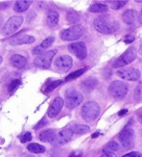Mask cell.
I'll list each match as a JSON object with an SVG mask.
<instances>
[{
  "label": "cell",
  "instance_id": "cell-1",
  "mask_svg": "<svg viewBox=\"0 0 142 157\" xmlns=\"http://www.w3.org/2000/svg\"><path fill=\"white\" fill-rule=\"evenodd\" d=\"M94 28L102 34H111L119 28V23L110 15H103L93 21Z\"/></svg>",
  "mask_w": 142,
  "mask_h": 157
},
{
  "label": "cell",
  "instance_id": "cell-2",
  "mask_svg": "<svg viewBox=\"0 0 142 157\" xmlns=\"http://www.w3.org/2000/svg\"><path fill=\"white\" fill-rule=\"evenodd\" d=\"M100 114V106L95 101L86 102L81 110V116L86 121H92L95 120Z\"/></svg>",
  "mask_w": 142,
  "mask_h": 157
},
{
  "label": "cell",
  "instance_id": "cell-3",
  "mask_svg": "<svg viewBox=\"0 0 142 157\" xmlns=\"http://www.w3.org/2000/svg\"><path fill=\"white\" fill-rule=\"evenodd\" d=\"M23 17L20 16H13L11 17L4 24L2 28V34L4 36H10L15 33L21 24L23 23Z\"/></svg>",
  "mask_w": 142,
  "mask_h": 157
},
{
  "label": "cell",
  "instance_id": "cell-4",
  "mask_svg": "<svg viewBox=\"0 0 142 157\" xmlns=\"http://www.w3.org/2000/svg\"><path fill=\"white\" fill-rule=\"evenodd\" d=\"M65 97V105L67 108L73 109L79 106L83 102V94L80 92L74 90V89H69L64 93Z\"/></svg>",
  "mask_w": 142,
  "mask_h": 157
},
{
  "label": "cell",
  "instance_id": "cell-5",
  "mask_svg": "<svg viewBox=\"0 0 142 157\" xmlns=\"http://www.w3.org/2000/svg\"><path fill=\"white\" fill-rule=\"evenodd\" d=\"M109 92L114 98H123L129 92V86L122 81H113L109 87Z\"/></svg>",
  "mask_w": 142,
  "mask_h": 157
},
{
  "label": "cell",
  "instance_id": "cell-6",
  "mask_svg": "<svg viewBox=\"0 0 142 157\" xmlns=\"http://www.w3.org/2000/svg\"><path fill=\"white\" fill-rule=\"evenodd\" d=\"M137 52L136 47H133V46L129 47V48L112 64V67H125L127 65L131 64L132 62H133L134 59L137 58Z\"/></svg>",
  "mask_w": 142,
  "mask_h": 157
},
{
  "label": "cell",
  "instance_id": "cell-7",
  "mask_svg": "<svg viewBox=\"0 0 142 157\" xmlns=\"http://www.w3.org/2000/svg\"><path fill=\"white\" fill-rule=\"evenodd\" d=\"M84 33V26L83 25H74L70 28H67L60 33V39L64 40H78Z\"/></svg>",
  "mask_w": 142,
  "mask_h": 157
},
{
  "label": "cell",
  "instance_id": "cell-8",
  "mask_svg": "<svg viewBox=\"0 0 142 157\" xmlns=\"http://www.w3.org/2000/svg\"><path fill=\"white\" fill-rule=\"evenodd\" d=\"M57 50L56 49H53L50 51H46L44 53H42V55L38 56V58L35 60V65L38 67H42V69H47L49 67L51 63H52V60L54 58V56L56 55Z\"/></svg>",
  "mask_w": 142,
  "mask_h": 157
},
{
  "label": "cell",
  "instance_id": "cell-9",
  "mask_svg": "<svg viewBox=\"0 0 142 157\" xmlns=\"http://www.w3.org/2000/svg\"><path fill=\"white\" fill-rule=\"evenodd\" d=\"M118 139L120 144L125 148H130L134 143V131L131 128H126L119 133Z\"/></svg>",
  "mask_w": 142,
  "mask_h": 157
},
{
  "label": "cell",
  "instance_id": "cell-10",
  "mask_svg": "<svg viewBox=\"0 0 142 157\" xmlns=\"http://www.w3.org/2000/svg\"><path fill=\"white\" fill-rule=\"evenodd\" d=\"M117 75L127 81H137L140 77V71L134 67H123L118 70Z\"/></svg>",
  "mask_w": 142,
  "mask_h": 157
},
{
  "label": "cell",
  "instance_id": "cell-11",
  "mask_svg": "<svg viewBox=\"0 0 142 157\" xmlns=\"http://www.w3.org/2000/svg\"><path fill=\"white\" fill-rule=\"evenodd\" d=\"M68 50L72 52L76 57H78L80 60H85L87 56V49L86 44L83 42H78L69 44Z\"/></svg>",
  "mask_w": 142,
  "mask_h": 157
},
{
  "label": "cell",
  "instance_id": "cell-12",
  "mask_svg": "<svg viewBox=\"0 0 142 157\" xmlns=\"http://www.w3.org/2000/svg\"><path fill=\"white\" fill-rule=\"evenodd\" d=\"M73 136H74V133L71 130V128H64L63 130H60V132H58V134H56L54 143L60 146L65 145L72 140Z\"/></svg>",
  "mask_w": 142,
  "mask_h": 157
},
{
  "label": "cell",
  "instance_id": "cell-13",
  "mask_svg": "<svg viewBox=\"0 0 142 157\" xmlns=\"http://www.w3.org/2000/svg\"><path fill=\"white\" fill-rule=\"evenodd\" d=\"M73 64L72 58L68 55H63L60 56L58 59H56L55 61V67L56 69L62 72H66L68 71Z\"/></svg>",
  "mask_w": 142,
  "mask_h": 157
},
{
  "label": "cell",
  "instance_id": "cell-14",
  "mask_svg": "<svg viewBox=\"0 0 142 157\" xmlns=\"http://www.w3.org/2000/svg\"><path fill=\"white\" fill-rule=\"evenodd\" d=\"M64 105V101L62 98H56L54 99V101L51 103L50 107L48 108V111H47V115H48L49 118H55L56 116L60 112V110L63 109Z\"/></svg>",
  "mask_w": 142,
  "mask_h": 157
},
{
  "label": "cell",
  "instance_id": "cell-15",
  "mask_svg": "<svg viewBox=\"0 0 142 157\" xmlns=\"http://www.w3.org/2000/svg\"><path fill=\"white\" fill-rule=\"evenodd\" d=\"M54 40H55V38H54V37L46 38L44 40H42V44H40L39 45H38V46H36L35 48L32 50L33 54H34V55H42V53H44V50L46 48H48V47H50L53 44Z\"/></svg>",
  "mask_w": 142,
  "mask_h": 157
},
{
  "label": "cell",
  "instance_id": "cell-16",
  "mask_svg": "<svg viewBox=\"0 0 142 157\" xmlns=\"http://www.w3.org/2000/svg\"><path fill=\"white\" fill-rule=\"evenodd\" d=\"M36 40L35 37L31 35H23V36H18L12 40H10V44L12 45H20V44H33Z\"/></svg>",
  "mask_w": 142,
  "mask_h": 157
},
{
  "label": "cell",
  "instance_id": "cell-17",
  "mask_svg": "<svg viewBox=\"0 0 142 157\" xmlns=\"http://www.w3.org/2000/svg\"><path fill=\"white\" fill-rule=\"evenodd\" d=\"M98 81L96 78L94 77H89L85 79L82 83H81V89L86 92V93H90L91 91H93L95 87L97 86Z\"/></svg>",
  "mask_w": 142,
  "mask_h": 157
},
{
  "label": "cell",
  "instance_id": "cell-18",
  "mask_svg": "<svg viewBox=\"0 0 142 157\" xmlns=\"http://www.w3.org/2000/svg\"><path fill=\"white\" fill-rule=\"evenodd\" d=\"M11 64L16 69H23L27 64V59L19 54H15L11 57Z\"/></svg>",
  "mask_w": 142,
  "mask_h": 157
},
{
  "label": "cell",
  "instance_id": "cell-19",
  "mask_svg": "<svg viewBox=\"0 0 142 157\" xmlns=\"http://www.w3.org/2000/svg\"><path fill=\"white\" fill-rule=\"evenodd\" d=\"M56 134H55V130L53 129H47V130H43L39 133L38 138L40 141L45 142V143H52L55 140Z\"/></svg>",
  "mask_w": 142,
  "mask_h": 157
},
{
  "label": "cell",
  "instance_id": "cell-20",
  "mask_svg": "<svg viewBox=\"0 0 142 157\" xmlns=\"http://www.w3.org/2000/svg\"><path fill=\"white\" fill-rule=\"evenodd\" d=\"M137 12L136 10H127L123 13L122 18L124 22L127 24H133L137 20Z\"/></svg>",
  "mask_w": 142,
  "mask_h": 157
},
{
  "label": "cell",
  "instance_id": "cell-21",
  "mask_svg": "<svg viewBox=\"0 0 142 157\" xmlns=\"http://www.w3.org/2000/svg\"><path fill=\"white\" fill-rule=\"evenodd\" d=\"M31 4H32V1H27V0H18V1H16L15 3L13 9H15L16 12L22 13V12H25L26 10H28Z\"/></svg>",
  "mask_w": 142,
  "mask_h": 157
},
{
  "label": "cell",
  "instance_id": "cell-22",
  "mask_svg": "<svg viewBox=\"0 0 142 157\" xmlns=\"http://www.w3.org/2000/svg\"><path fill=\"white\" fill-rule=\"evenodd\" d=\"M71 128V130L73 131L74 134L77 135H82L86 134L90 130V127L89 125H85V124H74Z\"/></svg>",
  "mask_w": 142,
  "mask_h": 157
},
{
  "label": "cell",
  "instance_id": "cell-23",
  "mask_svg": "<svg viewBox=\"0 0 142 157\" xmlns=\"http://www.w3.org/2000/svg\"><path fill=\"white\" fill-rule=\"evenodd\" d=\"M60 16L56 11H50L47 15V23L50 26H55L59 23Z\"/></svg>",
  "mask_w": 142,
  "mask_h": 157
},
{
  "label": "cell",
  "instance_id": "cell-24",
  "mask_svg": "<svg viewBox=\"0 0 142 157\" xmlns=\"http://www.w3.org/2000/svg\"><path fill=\"white\" fill-rule=\"evenodd\" d=\"M27 149H28V151L32 153H43V152H45V147L39 145V144H36V143L30 144L28 147H27Z\"/></svg>",
  "mask_w": 142,
  "mask_h": 157
},
{
  "label": "cell",
  "instance_id": "cell-25",
  "mask_svg": "<svg viewBox=\"0 0 142 157\" xmlns=\"http://www.w3.org/2000/svg\"><path fill=\"white\" fill-rule=\"evenodd\" d=\"M107 11V6L106 4L95 3L89 7V12L91 13H105Z\"/></svg>",
  "mask_w": 142,
  "mask_h": 157
},
{
  "label": "cell",
  "instance_id": "cell-26",
  "mask_svg": "<svg viewBox=\"0 0 142 157\" xmlns=\"http://www.w3.org/2000/svg\"><path fill=\"white\" fill-rule=\"evenodd\" d=\"M66 19H67V21H68V23L75 24L80 20V16L76 12H69L66 16Z\"/></svg>",
  "mask_w": 142,
  "mask_h": 157
},
{
  "label": "cell",
  "instance_id": "cell-27",
  "mask_svg": "<svg viewBox=\"0 0 142 157\" xmlns=\"http://www.w3.org/2000/svg\"><path fill=\"white\" fill-rule=\"evenodd\" d=\"M119 149V145L117 144V143L115 142H110L109 144H107L104 149H103V151L104 153H107V152H113V151H116Z\"/></svg>",
  "mask_w": 142,
  "mask_h": 157
},
{
  "label": "cell",
  "instance_id": "cell-28",
  "mask_svg": "<svg viewBox=\"0 0 142 157\" xmlns=\"http://www.w3.org/2000/svg\"><path fill=\"white\" fill-rule=\"evenodd\" d=\"M86 71V69H81V70H78L76 71H74L70 74H68L66 77H65V81H69V80H73L75 78H78L79 76H81L82 74Z\"/></svg>",
  "mask_w": 142,
  "mask_h": 157
},
{
  "label": "cell",
  "instance_id": "cell-29",
  "mask_svg": "<svg viewBox=\"0 0 142 157\" xmlns=\"http://www.w3.org/2000/svg\"><path fill=\"white\" fill-rule=\"evenodd\" d=\"M62 83H63V81H62V80H57V81L52 82V83H50L48 86H47V88L45 89V92H46V93H50V92L54 91L58 86H60Z\"/></svg>",
  "mask_w": 142,
  "mask_h": 157
},
{
  "label": "cell",
  "instance_id": "cell-30",
  "mask_svg": "<svg viewBox=\"0 0 142 157\" xmlns=\"http://www.w3.org/2000/svg\"><path fill=\"white\" fill-rule=\"evenodd\" d=\"M20 83H21V82H20L19 79H16V80L12 81L10 83V85H9V92L12 93L13 91H15L16 89L20 85Z\"/></svg>",
  "mask_w": 142,
  "mask_h": 157
},
{
  "label": "cell",
  "instance_id": "cell-31",
  "mask_svg": "<svg viewBox=\"0 0 142 157\" xmlns=\"http://www.w3.org/2000/svg\"><path fill=\"white\" fill-rule=\"evenodd\" d=\"M128 3V1H115L113 2V5H112V8L115 9V10H118V9H121L122 7H124L126 4Z\"/></svg>",
  "mask_w": 142,
  "mask_h": 157
},
{
  "label": "cell",
  "instance_id": "cell-32",
  "mask_svg": "<svg viewBox=\"0 0 142 157\" xmlns=\"http://www.w3.org/2000/svg\"><path fill=\"white\" fill-rule=\"evenodd\" d=\"M32 140V134L30 132H26L21 138H20V141L22 143H27V142H30Z\"/></svg>",
  "mask_w": 142,
  "mask_h": 157
},
{
  "label": "cell",
  "instance_id": "cell-33",
  "mask_svg": "<svg viewBox=\"0 0 142 157\" xmlns=\"http://www.w3.org/2000/svg\"><path fill=\"white\" fill-rule=\"evenodd\" d=\"M122 157H142L141 153L140 152H137V151H133V152H130V153H128Z\"/></svg>",
  "mask_w": 142,
  "mask_h": 157
},
{
  "label": "cell",
  "instance_id": "cell-34",
  "mask_svg": "<svg viewBox=\"0 0 142 157\" xmlns=\"http://www.w3.org/2000/svg\"><path fill=\"white\" fill-rule=\"evenodd\" d=\"M47 124L46 122V120H44V119H42V121H39V124H37L36 126H35V129H39L40 127H42V126H44L45 124Z\"/></svg>",
  "mask_w": 142,
  "mask_h": 157
},
{
  "label": "cell",
  "instance_id": "cell-35",
  "mask_svg": "<svg viewBox=\"0 0 142 157\" xmlns=\"http://www.w3.org/2000/svg\"><path fill=\"white\" fill-rule=\"evenodd\" d=\"M82 152L80 151H73L72 153H70V155L68 157H82Z\"/></svg>",
  "mask_w": 142,
  "mask_h": 157
},
{
  "label": "cell",
  "instance_id": "cell-36",
  "mask_svg": "<svg viewBox=\"0 0 142 157\" xmlns=\"http://www.w3.org/2000/svg\"><path fill=\"white\" fill-rule=\"evenodd\" d=\"M100 157H116V155L114 154V152H107V153H104Z\"/></svg>",
  "mask_w": 142,
  "mask_h": 157
},
{
  "label": "cell",
  "instance_id": "cell-37",
  "mask_svg": "<svg viewBox=\"0 0 142 157\" xmlns=\"http://www.w3.org/2000/svg\"><path fill=\"white\" fill-rule=\"evenodd\" d=\"M126 113H128V110H127V109H124V110H121V111L118 113V115H119V116H124Z\"/></svg>",
  "mask_w": 142,
  "mask_h": 157
},
{
  "label": "cell",
  "instance_id": "cell-38",
  "mask_svg": "<svg viewBox=\"0 0 142 157\" xmlns=\"http://www.w3.org/2000/svg\"><path fill=\"white\" fill-rule=\"evenodd\" d=\"M138 21H139V23H141V24H142V11H141V13H139V17H138Z\"/></svg>",
  "mask_w": 142,
  "mask_h": 157
},
{
  "label": "cell",
  "instance_id": "cell-39",
  "mask_svg": "<svg viewBox=\"0 0 142 157\" xmlns=\"http://www.w3.org/2000/svg\"><path fill=\"white\" fill-rule=\"evenodd\" d=\"M138 120H139V121L142 124V112L140 114H138Z\"/></svg>",
  "mask_w": 142,
  "mask_h": 157
},
{
  "label": "cell",
  "instance_id": "cell-40",
  "mask_svg": "<svg viewBox=\"0 0 142 157\" xmlns=\"http://www.w3.org/2000/svg\"><path fill=\"white\" fill-rule=\"evenodd\" d=\"M98 135H99V133H94V134L92 135V138H96V137H98Z\"/></svg>",
  "mask_w": 142,
  "mask_h": 157
},
{
  "label": "cell",
  "instance_id": "cell-41",
  "mask_svg": "<svg viewBox=\"0 0 142 157\" xmlns=\"http://www.w3.org/2000/svg\"><path fill=\"white\" fill-rule=\"evenodd\" d=\"M2 20H3V17L0 16V25H1V23H2Z\"/></svg>",
  "mask_w": 142,
  "mask_h": 157
},
{
  "label": "cell",
  "instance_id": "cell-42",
  "mask_svg": "<svg viewBox=\"0 0 142 157\" xmlns=\"http://www.w3.org/2000/svg\"><path fill=\"white\" fill-rule=\"evenodd\" d=\"M139 52H140V54L142 55V45L140 46V48H139Z\"/></svg>",
  "mask_w": 142,
  "mask_h": 157
},
{
  "label": "cell",
  "instance_id": "cell-43",
  "mask_svg": "<svg viewBox=\"0 0 142 157\" xmlns=\"http://www.w3.org/2000/svg\"><path fill=\"white\" fill-rule=\"evenodd\" d=\"M2 61H3V59H2V57L0 56V65H1V63H2Z\"/></svg>",
  "mask_w": 142,
  "mask_h": 157
}]
</instances>
